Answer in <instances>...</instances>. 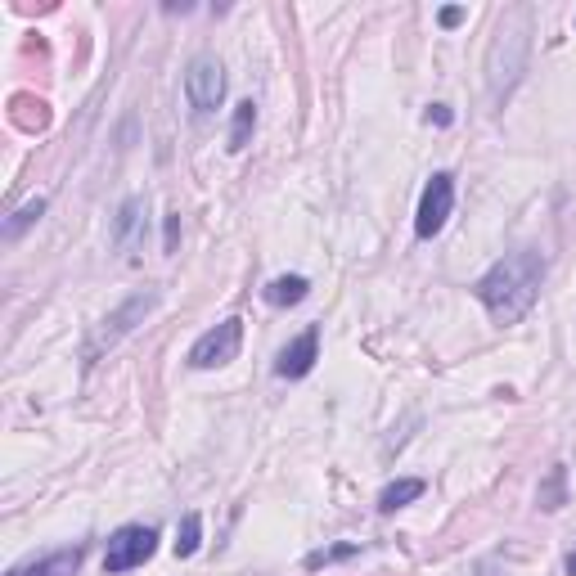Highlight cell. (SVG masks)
Segmentation results:
<instances>
[{
    "label": "cell",
    "instance_id": "19",
    "mask_svg": "<svg viewBox=\"0 0 576 576\" xmlns=\"http://www.w3.org/2000/svg\"><path fill=\"white\" fill-rule=\"evenodd\" d=\"M567 576H576V554H572V558H567Z\"/></svg>",
    "mask_w": 576,
    "mask_h": 576
},
{
    "label": "cell",
    "instance_id": "14",
    "mask_svg": "<svg viewBox=\"0 0 576 576\" xmlns=\"http://www.w3.org/2000/svg\"><path fill=\"white\" fill-rule=\"evenodd\" d=\"M140 212H144V198H126L117 221H113V243H131L135 225H140Z\"/></svg>",
    "mask_w": 576,
    "mask_h": 576
},
{
    "label": "cell",
    "instance_id": "10",
    "mask_svg": "<svg viewBox=\"0 0 576 576\" xmlns=\"http://www.w3.org/2000/svg\"><path fill=\"white\" fill-rule=\"evenodd\" d=\"M419 495H423V482H419V477H401V482L383 486V495H378V509H383V513H396V509H405L410 500H419Z\"/></svg>",
    "mask_w": 576,
    "mask_h": 576
},
{
    "label": "cell",
    "instance_id": "18",
    "mask_svg": "<svg viewBox=\"0 0 576 576\" xmlns=\"http://www.w3.org/2000/svg\"><path fill=\"white\" fill-rule=\"evenodd\" d=\"M459 18H464V9H459V5L441 9V23H446V27H455V23H459Z\"/></svg>",
    "mask_w": 576,
    "mask_h": 576
},
{
    "label": "cell",
    "instance_id": "16",
    "mask_svg": "<svg viewBox=\"0 0 576 576\" xmlns=\"http://www.w3.org/2000/svg\"><path fill=\"white\" fill-rule=\"evenodd\" d=\"M176 243H180V216H167V243H162V248L176 252Z\"/></svg>",
    "mask_w": 576,
    "mask_h": 576
},
{
    "label": "cell",
    "instance_id": "1",
    "mask_svg": "<svg viewBox=\"0 0 576 576\" xmlns=\"http://www.w3.org/2000/svg\"><path fill=\"white\" fill-rule=\"evenodd\" d=\"M540 284H545V257L536 248H518L477 279V302L491 311L495 324H518L536 306Z\"/></svg>",
    "mask_w": 576,
    "mask_h": 576
},
{
    "label": "cell",
    "instance_id": "7",
    "mask_svg": "<svg viewBox=\"0 0 576 576\" xmlns=\"http://www.w3.org/2000/svg\"><path fill=\"white\" fill-rule=\"evenodd\" d=\"M315 360H320V329L311 324V329H302L284 351H279L275 374H279V378H306Z\"/></svg>",
    "mask_w": 576,
    "mask_h": 576
},
{
    "label": "cell",
    "instance_id": "5",
    "mask_svg": "<svg viewBox=\"0 0 576 576\" xmlns=\"http://www.w3.org/2000/svg\"><path fill=\"white\" fill-rule=\"evenodd\" d=\"M153 306H158V293H153V288H149V293H135L131 302L122 306V311H113V315H108V320H104V324H99V329H95V338H90L86 356L95 360V356H99V351H104V347H113V342H122L126 333H131L135 324H140L144 315L153 311Z\"/></svg>",
    "mask_w": 576,
    "mask_h": 576
},
{
    "label": "cell",
    "instance_id": "4",
    "mask_svg": "<svg viewBox=\"0 0 576 576\" xmlns=\"http://www.w3.org/2000/svg\"><path fill=\"white\" fill-rule=\"evenodd\" d=\"M185 99L194 113H212V108H221L225 99V72L221 63L212 59V54H198L194 63H189L185 72Z\"/></svg>",
    "mask_w": 576,
    "mask_h": 576
},
{
    "label": "cell",
    "instance_id": "11",
    "mask_svg": "<svg viewBox=\"0 0 576 576\" xmlns=\"http://www.w3.org/2000/svg\"><path fill=\"white\" fill-rule=\"evenodd\" d=\"M252 131H257V104H252V99H243V104L234 108V122H230V149L234 153L248 149Z\"/></svg>",
    "mask_w": 576,
    "mask_h": 576
},
{
    "label": "cell",
    "instance_id": "8",
    "mask_svg": "<svg viewBox=\"0 0 576 576\" xmlns=\"http://www.w3.org/2000/svg\"><path fill=\"white\" fill-rule=\"evenodd\" d=\"M81 554H86L81 545H63V549H54V554H45V558H27V563L9 567L5 576H72L81 567Z\"/></svg>",
    "mask_w": 576,
    "mask_h": 576
},
{
    "label": "cell",
    "instance_id": "9",
    "mask_svg": "<svg viewBox=\"0 0 576 576\" xmlns=\"http://www.w3.org/2000/svg\"><path fill=\"white\" fill-rule=\"evenodd\" d=\"M306 293H311V284H306L302 275H279V279H270V284H266V302L270 306H297Z\"/></svg>",
    "mask_w": 576,
    "mask_h": 576
},
{
    "label": "cell",
    "instance_id": "12",
    "mask_svg": "<svg viewBox=\"0 0 576 576\" xmlns=\"http://www.w3.org/2000/svg\"><path fill=\"white\" fill-rule=\"evenodd\" d=\"M41 212H45V198H27V203L5 221V230H0V234H5V243H18V239H23V230L41 221Z\"/></svg>",
    "mask_w": 576,
    "mask_h": 576
},
{
    "label": "cell",
    "instance_id": "3",
    "mask_svg": "<svg viewBox=\"0 0 576 576\" xmlns=\"http://www.w3.org/2000/svg\"><path fill=\"white\" fill-rule=\"evenodd\" d=\"M243 347V320H221L216 329H207L203 338L189 347V365L194 369H216V365H230Z\"/></svg>",
    "mask_w": 576,
    "mask_h": 576
},
{
    "label": "cell",
    "instance_id": "17",
    "mask_svg": "<svg viewBox=\"0 0 576 576\" xmlns=\"http://www.w3.org/2000/svg\"><path fill=\"white\" fill-rule=\"evenodd\" d=\"M428 122H437V126H450V108H446V104H432V108H428Z\"/></svg>",
    "mask_w": 576,
    "mask_h": 576
},
{
    "label": "cell",
    "instance_id": "15",
    "mask_svg": "<svg viewBox=\"0 0 576 576\" xmlns=\"http://www.w3.org/2000/svg\"><path fill=\"white\" fill-rule=\"evenodd\" d=\"M360 554V545H329V549H315V554H306V567H329L338 563V558H351Z\"/></svg>",
    "mask_w": 576,
    "mask_h": 576
},
{
    "label": "cell",
    "instance_id": "2",
    "mask_svg": "<svg viewBox=\"0 0 576 576\" xmlns=\"http://www.w3.org/2000/svg\"><path fill=\"white\" fill-rule=\"evenodd\" d=\"M153 549H158V531L153 527H140V522H131V527H117L113 536H108V549H104V572H131V567H140L144 558H153Z\"/></svg>",
    "mask_w": 576,
    "mask_h": 576
},
{
    "label": "cell",
    "instance_id": "6",
    "mask_svg": "<svg viewBox=\"0 0 576 576\" xmlns=\"http://www.w3.org/2000/svg\"><path fill=\"white\" fill-rule=\"evenodd\" d=\"M450 207H455V180H450L446 171H437V176L428 180V189H423V198H419L414 234H419V239H432V234H441V225H446Z\"/></svg>",
    "mask_w": 576,
    "mask_h": 576
},
{
    "label": "cell",
    "instance_id": "13",
    "mask_svg": "<svg viewBox=\"0 0 576 576\" xmlns=\"http://www.w3.org/2000/svg\"><path fill=\"white\" fill-rule=\"evenodd\" d=\"M198 545H203V518H198V513H185L176 527V558L198 554Z\"/></svg>",
    "mask_w": 576,
    "mask_h": 576
}]
</instances>
